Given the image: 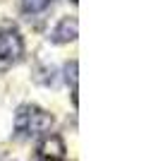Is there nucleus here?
Returning a JSON list of instances; mask_svg holds the SVG:
<instances>
[{
  "label": "nucleus",
  "mask_w": 158,
  "mask_h": 161,
  "mask_svg": "<svg viewBox=\"0 0 158 161\" xmlns=\"http://www.w3.org/2000/svg\"><path fill=\"white\" fill-rule=\"evenodd\" d=\"M39 159L41 161H62L67 154V147H65V140L60 135H46L43 140L39 142Z\"/></svg>",
  "instance_id": "nucleus-3"
},
{
  "label": "nucleus",
  "mask_w": 158,
  "mask_h": 161,
  "mask_svg": "<svg viewBox=\"0 0 158 161\" xmlns=\"http://www.w3.org/2000/svg\"><path fill=\"white\" fill-rule=\"evenodd\" d=\"M50 5H53V0H22V12L39 14V12H46Z\"/></svg>",
  "instance_id": "nucleus-6"
},
{
  "label": "nucleus",
  "mask_w": 158,
  "mask_h": 161,
  "mask_svg": "<svg viewBox=\"0 0 158 161\" xmlns=\"http://www.w3.org/2000/svg\"><path fill=\"white\" fill-rule=\"evenodd\" d=\"M77 75H79V63L70 60L65 65V80H67V84H72V94H70V96H72V106L74 108H77V103H79V96H77L79 94V84H77L79 77H77Z\"/></svg>",
  "instance_id": "nucleus-5"
},
{
  "label": "nucleus",
  "mask_w": 158,
  "mask_h": 161,
  "mask_svg": "<svg viewBox=\"0 0 158 161\" xmlns=\"http://www.w3.org/2000/svg\"><path fill=\"white\" fill-rule=\"evenodd\" d=\"M53 123L55 120L46 108L36 106V103H24L14 113V137H19V140L39 137L53 128Z\"/></svg>",
  "instance_id": "nucleus-1"
},
{
  "label": "nucleus",
  "mask_w": 158,
  "mask_h": 161,
  "mask_svg": "<svg viewBox=\"0 0 158 161\" xmlns=\"http://www.w3.org/2000/svg\"><path fill=\"white\" fill-rule=\"evenodd\" d=\"M24 55V39L17 29L7 27L0 31V72H5Z\"/></svg>",
  "instance_id": "nucleus-2"
},
{
  "label": "nucleus",
  "mask_w": 158,
  "mask_h": 161,
  "mask_svg": "<svg viewBox=\"0 0 158 161\" xmlns=\"http://www.w3.org/2000/svg\"><path fill=\"white\" fill-rule=\"evenodd\" d=\"M79 36V22L77 17H62V19L55 24V29L50 31V43H72L74 39Z\"/></svg>",
  "instance_id": "nucleus-4"
},
{
  "label": "nucleus",
  "mask_w": 158,
  "mask_h": 161,
  "mask_svg": "<svg viewBox=\"0 0 158 161\" xmlns=\"http://www.w3.org/2000/svg\"><path fill=\"white\" fill-rule=\"evenodd\" d=\"M70 3H74V5H77V3H79V0H70Z\"/></svg>",
  "instance_id": "nucleus-7"
}]
</instances>
